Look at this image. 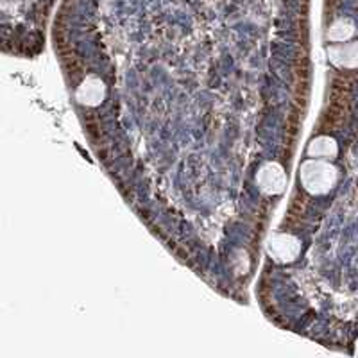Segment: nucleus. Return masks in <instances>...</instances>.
<instances>
[{
	"label": "nucleus",
	"mask_w": 358,
	"mask_h": 358,
	"mask_svg": "<svg viewBox=\"0 0 358 358\" xmlns=\"http://www.w3.org/2000/svg\"><path fill=\"white\" fill-rule=\"evenodd\" d=\"M299 178H301V185L306 192L313 196H322L335 187L338 172L330 162L312 158L306 159L301 165Z\"/></svg>",
	"instance_id": "obj_1"
},
{
	"label": "nucleus",
	"mask_w": 358,
	"mask_h": 358,
	"mask_svg": "<svg viewBox=\"0 0 358 358\" xmlns=\"http://www.w3.org/2000/svg\"><path fill=\"white\" fill-rule=\"evenodd\" d=\"M267 252L273 260L281 262V264L294 262L301 252V242L297 241L294 235L280 233V235H274L268 238Z\"/></svg>",
	"instance_id": "obj_2"
},
{
	"label": "nucleus",
	"mask_w": 358,
	"mask_h": 358,
	"mask_svg": "<svg viewBox=\"0 0 358 358\" xmlns=\"http://www.w3.org/2000/svg\"><path fill=\"white\" fill-rule=\"evenodd\" d=\"M326 56L337 69H358V40L328 43Z\"/></svg>",
	"instance_id": "obj_3"
},
{
	"label": "nucleus",
	"mask_w": 358,
	"mask_h": 358,
	"mask_svg": "<svg viewBox=\"0 0 358 358\" xmlns=\"http://www.w3.org/2000/svg\"><path fill=\"white\" fill-rule=\"evenodd\" d=\"M257 183L258 187H260V190L268 194V196L281 194L287 185L285 171H283V167L276 162L265 163L264 167L260 169V172H258Z\"/></svg>",
	"instance_id": "obj_4"
},
{
	"label": "nucleus",
	"mask_w": 358,
	"mask_h": 358,
	"mask_svg": "<svg viewBox=\"0 0 358 358\" xmlns=\"http://www.w3.org/2000/svg\"><path fill=\"white\" fill-rule=\"evenodd\" d=\"M104 95H106V86H104V83L99 78H95V76H88L78 88L76 97L85 106H99L102 99H104Z\"/></svg>",
	"instance_id": "obj_5"
},
{
	"label": "nucleus",
	"mask_w": 358,
	"mask_h": 358,
	"mask_svg": "<svg viewBox=\"0 0 358 358\" xmlns=\"http://www.w3.org/2000/svg\"><path fill=\"white\" fill-rule=\"evenodd\" d=\"M357 34V24L351 17H338L326 29V41L328 43H342L353 40Z\"/></svg>",
	"instance_id": "obj_6"
},
{
	"label": "nucleus",
	"mask_w": 358,
	"mask_h": 358,
	"mask_svg": "<svg viewBox=\"0 0 358 358\" xmlns=\"http://www.w3.org/2000/svg\"><path fill=\"white\" fill-rule=\"evenodd\" d=\"M306 152L310 158H335L338 152V145L331 136H317L308 143Z\"/></svg>",
	"instance_id": "obj_7"
},
{
	"label": "nucleus",
	"mask_w": 358,
	"mask_h": 358,
	"mask_svg": "<svg viewBox=\"0 0 358 358\" xmlns=\"http://www.w3.org/2000/svg\"><path fill=\"white\" fill-rule=\"evenodd\" d=\"M355 355L358 357V341H357V344H355Z\"/></svg>",
	"instance_id": "obj_8"
}]
</instances>
